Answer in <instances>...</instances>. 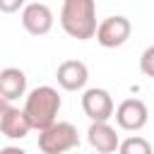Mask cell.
I'll return each mask as SVG.
<instances>
[{
    "mask_svg": "<svg viewBox=\"0 0 154 154\" xmlns=\"http://www.w3.org/2000/svg\"><path fill=\"white\" fill-rule=\"evenodd\" d=\"M60 26L77 41L96 36V0H65L60 10Z\"/></svg>",
    "mask_w": 154,
    "mask_h": 154,
    "instance_id": "cell-1",
    "label": "cell"
},
{
    "mask_svg": "<svg viewBox=\"0 0 154 154\" xmlns=\"http://www.w3.org/2000/svg\"><path fill=\"white\" fill-rule=\"evenodd\" d=\"M60 94L53 87H36L29 91L26 101H24V113L31 123L34 130H46L48 125H53L58 120V111H60Z\"/></svg>",
    "mask_w": 154,
    "mask_h": 154,
    "instance_id": "cell-2",
    "label": "cell"
},
{
    "mask_svg": "<svg viewBox=\"0 0 154 154\" xmlns=\"http://www.w3.org/2000/svg\"><path fill=\"white\" fill-rule=\"evenodd\" d=\"M75 147H79V135L72 123L55 120L53 125L38 132V149L43 154H65Z\"/></svg>",
    "mask_w": 154,
    "mask_h": 154,
    "instance_id": "cell-3",
    "label": "cell"
},
{
    "mask_svg": "<svg viewBox=\"0 0 154 154\" xmlns=\"http://www.w3.org/2000/svg\"><path fill=\"white\" fill-rule=\"evenodd\" d=\"M130 31H132L130 19L123 17V14H113V17H106V19L99 22L96 41L103 48H118V46H123L130 38Z\"/></svg>",
    "mask_w": 154,
    "mask_h": 154,
    "instance_id": "cell-4",
    "label": "cell"
},
{
    "mask_svg": "<svg viewBox=\"0 0 154 154\" xmlns=\"http://www.w3.org/2000/svg\"><path fill=\"white\" fill-rule=\"evenodd\" d=\"M31 123L24 113V108H14L10 106V101L0 99V132L7 137V140H24L29 135Z\"/></svg>",
    "mask_w": 154,
    "mask_h": 154,
    "instance_id": "cell-5",
    "label": "cell"
},
{
    "mask_svg": "<svg viewBox=\"0 0 154 154\" xmlns=\"http://www.w3.org/2000/svg\"><path fill=\"white\" fill-rule=\"evenodd\" d=\"M82 111L91 123H99V120H108L116 113V106H113V99L106 89L91 87L82 94Z\"/></svg>",
    "mask_w": 154,
    "mask_h": 154,
    "instance_id": "cell-6",
    "label": "cell"
},
{
    "mask_svg": "<svg viewBox=\"0 0 154 154\" xmlns=\"http://www.w3.org/2000/svg\"><path fill=\"white\" fill-rule=\"evenodd\" d=\"M147 120H149V111H147V103L140 99H125L116 108V123L123 130L137 132L147 125Z\"/></svg>",
    "mask_w": 154,
    "mask_h": 154,
    "instance_id": "cell-7",
    "label": "cell"
},
{
    "mask_svg": "<svg viewBox=\"0 0 154 154\" xmlns=\"http://www.w3.org/2000/svg\"><path fill=\"white\" fill-rule=\"evenodd\" d=\"M22 26L31 36H46L53 29V12L43 2H29L22 10Z\"/></svg>",
    "mask_w": 154,
    "mask_h": 154,
    "instance_id": "cell-8",
    "label": "cell"
},
{
    "mask_svg": "<svg viewBox=\"0 0 154 154\" xmlns=\"http://www.w3.org/2000/svg\"><path fill=\"white\" fill-rule=\"evenodd\" d=\"M55 79L65 91H77V89H84V84L89 79V70L82 60H65L58 65Z\"/></svg>",
    "mask_w": 154,
    "mask_h": 154,
    "instance_id": "cell-9",
    "label": "cell"
},
{
    "mask_svg": "<svg viewBox=\"0 0 154 154\" xmlns=\"http://www.w3.org/2000/svg\"><path fill=\"white\" fill-rule=\"evenodd\" d=\"M87 140L89 144L99 152V154H111L120 147V140L116 135V130L108 125V120H99V123H91L89 130H87Z\"/></svg>",
    "mask_w": 154,
    "mask_h": 154,
    "instance_id": "cell-10",
    "label": "cell"
},
{
    "mask_svg": "<svg viewBox=\"0 0 154 154\" xmlns=\"http://www.w3.org/2000/svg\"><path fill=\"white\" fill-rule=\"evenodd\" d=\"M26 91V75L19 67H5L0 72V99L14 101Z\"/></svg>",
    "mask_w": 154,
    "mask_h": 154,
    "instance_id": "cell-11",
    "label": "cell"
},
{
    "mask_svg": "<svg viewBox=\"0 0 154 154\" xmlns=\"http://www.w3.org/2000/svg\"><path fill=\"white\" fill-rule=\"evenodd\" d=\"M118 154H152V144L144 137L135 135V137H128V140L120 142Z\"/></svg>",
    "mask_w": 154,
    "mask_h": 154,
    "instance_id": "cell-12",
    "label": "cell"
},
{
    "mask_svg": "<svg viewBox=\"0 0 154 154\" xmlns=\"http://www.w3.org/2000/svg\"><path fill=\"white\" fill-rule=\"evenodd\" d=\"M140 70H142L147 77L154 79V46L144 48V53L140 55Z\"/></svg>",
    "mask_w": 154,
    "mask_h": 154,
    "instance_id": "cell-13",
    "label": "cell"
},
{
    "mask_svg": "<svg viewBox=\"0 0 154 154\" xmlns=\"http://www.w3.org/2000/svg\"><path fill=\"white\" fill-rule=\"evenodd\" d=\"M24 2H26V0H0V10H2L5 14H12V12H17L19 7H26Z\"/></svg>",
    "mask_w": 154,
    "mask_h": 154,
    "instance_id": "cell-14",
    "label": "cell"
},
{
    "mask_svg": "<svg viewBox=\"0 0 154 154\" xmlns=\"http://www.w3.org/2000/svg\"><path fill=\"white\" fill-rule=\"evenodd\" d=\"M0 154H26V152H24V149H19V147H12V144H10V147H2V149H0Z\"/></svg>",
    "mask_w": 154,
    "mask_h": 154,
    "instance_id": "cell-15",
    "label": "cell"
}]
</instances>
